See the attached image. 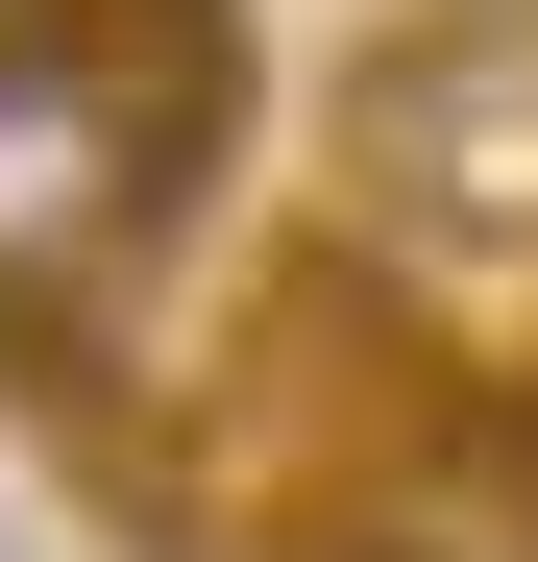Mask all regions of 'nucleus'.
Listing matches in <instances>:
<instances>
[{
	"label": "nucleus",
	"mask_w": 538,
	"mask_h": 562,
	"mask_svg": "<svg viewBox=\"0 0 538 562\" xmlns=\"http://www.w3.org/2000/svg\"><path fill=\"white\" fill-rule=\"evenodd\" d=\"M343 171H368V221L490 269L538 245V0H416V25L343 74Z\"/></svg>",
	"instance_id": "f257e3e1"
},
{
	"label": "nucleus",
	"mask_w": 538,
	"mask_h": 562,
	"mask_svg": "<svg viewBox=\"0 0 538 562\" xmlns=\"http://www.w3.org/2000/svg\"><path fill=\"white\" fill-rule=\"evenodd\" d=\"M490 514L538 538V367H514V392H490Z\"/></svg>",
	"instance_id": "f03ea898"
}]
</instances>
